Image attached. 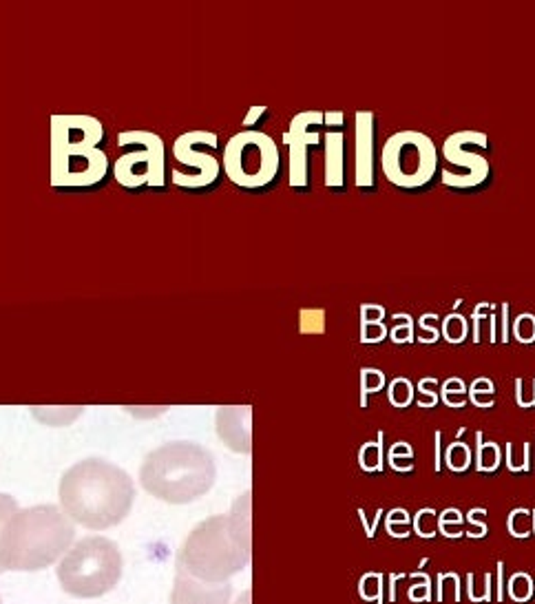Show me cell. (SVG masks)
I'll list each match as a JSON object with an SVG mask.
<instances>
[{
	"instance_id": "1",
	"label": "cell",
	"mask_w": 535,
	"mask_h": 604,
	"mask_svg": "<svg viewBox=\"0 0 535 604\" xmlns=\"http://www.w3.org/2000/svg\"><path fill=\"white\" fill-rule=\"evenodd\" d=\"M58 494L63 511L73 522L102 532L129 516L135 485L117 465L102 458H84L65 472Z\"/></svg>"
},
{
	"instance_id": "2",
	"label": "cell",
	"mask_w": 535,
	"mask_h": 604,
	"mask_svg": "<svg viewBox=\"0 0 535 604\" xmlns=\"http://www.w3.org/2000/svg\"><path fill=\"white\" fill-rule=\"evenodd\" d=\"M106 131L94 115H51L49 184L53 188H100L109 177Z\"/></svg>"
},
{
	"instance_id": "3",
	"label": "cell",
	"mask_w": 535,
	"mask_h": 604,
	"mask_svg": "<svg viewBox=\"0 0 535 604\" xmlns=\"http://www.w3.org/2000/svg\"><path fill=\"white\" fill-rule=\"evenodd\" d=\"M75 538L73 520L56 505L18 509L0 534V567L40 571L63 558Z\"/></svg>"
},
{
	"instance_id": "4",
	"label": "cell",
	"mask_w": 535,
	"mask_h": 604,
	"mask_svg": "<svg viewBox=\"0 0 535 604\" xmlns=\"http://www.w3.org/2000/svg\"><path fill=\"white\" fill-rule=\"evenodd\" d=\"M250 563L248 509L233 516H212L197 525L177 553V569L206 582H228Z\"/></svg>"
},
{
	"instance_id": "5",
	"label": "cell",
	"mask_w": 535,
	"mask_h": 604,
	"mask_svg": "<svg viewBox=\"0 0 535 604\" xmlns=\"http://www.w3.org/2000/svg\"><path fill=\"white\" fill-rule=\"evenodd\" d=\"M142 487L171 505H186L204 496L215 482L210 454L195 443L175 441L153 449L140 470Z\"/></svg>"
},
{
	"instance_id": "6",
	"label": "cell",
	"mask_w": 535,
	"mask_h": 604,
	"mask_svg": "<svg viewBox=\"0 0 535 604\" xmlns=\"http://www.w3.org/2000/svg\"><path fill=\"white\" fill-rule=\"evenodd\" d=\"M122 553L113 540L104 536L82 538L63 555L58 580L69 596L100 598L109 593L122 578Z\"/></svg>"
},
{
	"instance_id": "7",
	"label": "cell",
	"mask_w": 535,
	"mask_h": 604,
	"mask_svg": "<svg viewBox=\"0 0 535 604\" xmlns=\"http://www.w3.org/2000/svg\"><path fill=\"white\" fill-rule=\"evenodd\" d=\"M380 171L392 186L418 193L430 188L440 175V153L430 135L399 131L380 148Z\"/></svg>"
},
{
	"instance_id": "8",
	"label": "cell",
	"mask_w": 535,
	"mask_h": 604,
	"mask_svg": "<svg viewBox=\"0 0 535 604\" xmlns=\"http://www.w3.org/2000/svg\"><path fill=\"white\" fill-rule=\"evenodd\" d=\"M221 169L243 191H268L281 177V150L264 131H241L228 140Z\"/></svg>"
},
{
	"instance_id": "9",
	"label": "cell",
	"mask_w": 535,
	"mask_h": 604,
	"mask_svg": "<svg viewBox=\"0 0 535 604\" xmlns=\"http://www.w3.org/2000/svg\"><path fill=\"white\" fill-rule=\"evenodd\" d=\"M117 146L127 153L113 164V175L120 186L137 188H166L171 182L166 144L150 131H124L117 135Z\"/></svg>"
},
{
	"instance_id": "10",
	"label": "cell",
	"mask_w": 535,
	"mask_h": 604,
	"mask_svg": "<svg viewBox=\"0 0 535 604\" xmlns=\"http://www.w3.org/2000/svg\"><path fill=\"white\" fill-rule=\"evenodd\" d=\"M489 138L478 131H458L440 146V182L460 193H476L494 179L491 162L486 160Z\"/></svg>"
},
{
	"instance_id": "11",
	"label": "cell",
	"mask_w": 535,
	"mask_h": 604,
	"mask_svg": "<svg viewBox=\"0 0 535 604\" xmlns=\"http://www.w3.org/2000/svg\"><path fill=\"white\" fill-rule=\"evenodd\" d=\"M219 138L212 131L181 133L173 144L177 166L171 171V182L191 193L212 191L221 182V160L217 158Z\"/></svg>"
},
{
	"instance_id": "12",
	"label": "cell",
	"mask_w": 535,
	"mask_h": 604,
	"mask_svg": "<svg viewBox=\"0 0 535 604\" xmlns=\"http://www.w3.org/2000/svg\"><path fill=\"white\" fill-rule=\"evenodd\" d=\"M321 131H323V113L303 111L290 120V129L283 133V144L288 148V179L295 191H310V155L323 142Z\"/></svg>"
},
{
	"instance_id": "13",
	"label": "cell",
	"mask_w": 535,
	"mask_h": 604,
	"mask_svg": "<svg viewBox=\"0 0 535 604\" xmlns=\"http://www.w3.org/2000/svg\"><path fill=\"white\" fill-rule=\"evenodd\" d=\"M376 117L372 111H356L354 115V184L361 191L376 188Z\"/></svg>"
},
{
	"instance_id": "14",
	"label": "cell",
	"mask_w": 535,
	"mask_h": 604,
	"mask_svg": "<svg viewBox=\"0 0 535 604\" xmlns=\"http://www.w3.org/2000/svg\"><path fill=\"white\" fill-rule=\"evenodd\" d=\"M233 589L228 582H206L177 569L171 604H228Z\"/></svg>"
},
{
	"instance_id": "15",
	"label": "cell",
	"mask_w": 535,
	"mask_h": 604,
	"mask_svg": "<svg viewBox=\"0 0 535 604\" xmlns=\"http://www.w3.org/2000/svg\"><path fill=\"white\" fill-rule=\"evenodd\" d=\"M345 131L325 133V186L330 191H345V166H347Z\"/></svg>"
},
{
	"instance_id": "16",
	"label": "cell",
	"mask_w": 535,
	"mask_h": 604,
	"mask_svg": "<svg viewBox=\"0 0 535 604\" xmlns=\"http://www.w3.org/2000/svg\"><path fill=\"white\" fill-rule=\"evenodd\" d=\"M387 339L385 308L376 304L361 306V343H380Z\"/></svg>"
},
{
	"instance_id": "17",
	"label": "cell",
	"mask_w": 535,
	"mask_h": 604,
	"mask_svg": "<svg viewBox=\"0 0 535 604\" xmlns=\"http://www.w3.org/2000/svg\"><path fill=\"white\" fill-rule=\"evenodd\" d=\"M359 465L365 472H383V432H378V441H370L361 447Z\"/></svg>"
},
{
	"instance_id": "18",
	"label": "cell",
	"mask_w": 535,
	"mask_h": 604,
	"mask_svg": "<svg viewBox=\"0 0 535 604\" xmlns=\"http://www.w3.org/2000/svg\"><path fill=\"white\" fill-rule=\"evenodd\" d=\"M442 337H445V341L458 345V343H465L467 337H469V321L467 316L458 314V312H451L447 314L445 319H442Z\"/></svg>"
},
{
	"instance_id": "19",
	"label": "cell",
	"mask_w": 535,
	"mask_h": 604,
	"mask_svg": "<svg viewBox=\"0 0 535 604\" xmlns=\"http://www.w3.org/2000/svg\"><path fill=\"white\" fill-rule=\"evenodd\" d=\"M478 441V454H476V467L478 472H496L500 467V445L496 443H482V432L476 434Z\"/></svg>"
},
{
	"instance_id": "20",
	"label": "cell",
	"mask_w": 535,
	"mask_h": 604,
	"mask_svg": "<svg viewBox=\"0 0 535 604\" xmlns=\"http://www.w3.org/2000/svg\"><path fill=\"white\" fill-rule=\"evenodd\" d=\"M440 399H442V403H445V405L453 407V410H460V407L467 405L469 390H467V385H465L460 379H456V376H453V379H449V381L442 383V387H440Z\"/></svg>"
},
{
	"instance_id": "21",
	"label": "cell",
	"mask_w": 535,
	"mask_h": 604,
	"mask_svg": "<svg viewBox=\"0 0 535 604\" xmlns=\"http://www.w3.org/2000/svg\"><path fill=\"white\" fill-rule=\"evenodd\" d=\"M385 387V374L378 368L361 370V407H368V397Z\"/></svg>"
},
{
	"instance_id": "22",
	"label": "cell",
	"mask_w": 535,
	"mask_h": 604,
	"mask_svg": "<svg viewBox=\"0 0 535 604\" xmlns=\"http://www.w3.org/2000/svg\"><path fill=\"white\" fill-rule=\"evenodd\" d=\"M494 394H496V387H494L491 379H484V376L476 379L469 387V401L478 407H484V410L494 407V403H496Z\"/></svg>"
},
{
	"instance_id": "23",
	"label": "cell",
	"mask_w": 535,
	"mask_h": 604,
	"mask_svg": "<svg viewBox=\"0 0 535 604\" xmlns=\"http://www.w3.org/2000/svg\"><path fill=\"white\" fill-rule=\"evenodd\" d=\"M387 399L394 407H399V410H403V407H409L411 401H414V385H411L407 379H403V376H399V379H394L387 387Z\"/></svg>"
},
{
	"instance_id": "24",
	"label": "cell",
	"mask_w": 535,
	"mask_h": 604,
	"mask_svg": "<svg viewBox=\"0 0 535 604\" xmlns=\"http://www.w3.org/2000/svg\"><path fill=\"white\" fill-rule=\"evenodd\" d=\"M445 463H447V467L451 472L469 470V465H471V449H469V445H465L460 441L451 443L447 447V451H445Z\"/></svg>"
},
{
	"instance_id": "25",
	"label": "cell",
	"mask_w": 535,
	"mask_h": 604,
	"mask_svg": "<svg viewBox=\"0 0 535 604\" xmlns=\"http://www.w3.org/2000/svg\"><path fill=\"white\" fill-rule=\"evenodd\" d=\"M389 465L396 472H411L414 470V449H411V445L405 441L394 443L389 449Z\"/></svg>"
},
{
	"instance_id": "26",
	"label": "cell",
	"mask_w": 535,
	"mask_h": 604,
	"mask_svg": "<svg viewBox=\"0 0 535 604\" xmlns=\"http://www.w3.org/2000/svg\"><path fill=\"white\" fill-rule=\"evenodd\" d=\"M383 589L385 586H383V576H380V573H365L359 584V593L363 596V600L383 604Z\"/></svg>"
},
{
	"instance_id": "27",
	"label": "cell",
	"mask_w": 535,
	"mask_h": 604,
	"mask_svg": "<svg viewBox=\"0 0 535 604\" xmlns=\"http://www.w3.org/2000/svg\"><path fill=\"white\" fill-rule=\"evenodd\" d=\"M513 337H515L517 343H524V345L535 343V314L522 312V314L515 316V321H513Z\"/></svg>"
},
{
	"instance_id": "28",
	"label": "cell",
	"mask_w": 535,
	"mask_h": 604,
	"mask_svg": "<svg viewBox=\"0 0 535 604\" xmlns=\"http://www.w3.org/2000/svg\"><path fill=\"white\" fill-rule=\"evenodd\" d=\"M509 532L513 538H527L533 532L531 509H513L509 513Z\"/></svg>"
},
{
	"instance_id": "29",
	"label": "cell",
	"mask_w": 535,
	"mask_h": 604,
	"mask_svg": "<svg viewBox=\"0 0 535 604\" xmlns=\"http://www.w3.org/2000/svg\"><path fill=\"white\" fill-rule=\"evenodd\" d=\"M463 520H465L463 513L458 509H445L438 516V529L447 538H460L463 536V529H460Z\"/></svg>"
},
{
	"instance_id": "30",
	"label": "cell",
	"mask_w": 535,
	"mask_h": 604,
	"mask_svg": "<svg viewBox=\"0 0 535 604\" xmlns=\"http://www.w3.org/2000/svg\"><path fill=\"white\" fill-rule=\"evenodd\" d=\"M436 529H438L436 511L430 509V507L420 509L416 516H414V532H416L420 538H434V536H436Z\"/></svg>"
},
{
	"instance_id": "31",
	"label": "cell",
	"mask_w": 535,
	"mask_h": 604,
	"mask_svg": "<svg viewBox=\"0 0 535 604\" xmlns=\"http://www.w3.org/2000/svg\"><path fill=\"white\" fill-rule=\"evenodd\" d=\"M387 532L389 536L394 538H407L409 536V525H411V518L409 513L405 509H392L387 513Z\"/></svg>"
},
{
	"instance_id": "32",
	"label": "cell",
	"mask_w": 535,
	"mask_h": 604,
	"mask_svg": "<svg viewBox=\"0 0 535 604\" xmlns=\"http://www.w3.org/2000/svg\"><path fill=\"white\" fill-rule=\"evenodd\" d=\"M509 596L515 602H529L533 596V580L529 573H515L509 582Z\"/></svg>"
},
{
	"instance_id": "33",
	"label": "cell",
	"mask_w": 535,
	"mask_h": 604,
	"mask_svg": "<svg viewBox=\"0 0 535 604\" xmlns=\"http://www.w3.org/2000/svg\"><path fill=\"white\" fill-rule=\"evenodd\" d=\"M80 412H82V407H51V412H47V414L34 410V414L42 423H49V425H65V423L73 420Z\"/></svg>"
},
{
	"instance_id": "34",
	"label": "cell",
	"mask_w": 535,
	"mask_h": 604,
	"mask_svg": "<svg viewBox=\"0 0 535 604\" xmlns=\"http://www.w3.org/2000/svg\"><path fill=\"white\" fill-rule=\"evenodd\" d=\"M436 385H438V381L432 379V376H427V379H423V381L418 383V401H416L418 407H425V410H430V407H436V405H438Z\"/></svg>"
},
{
	"instance_id": "35",
	"label": "cell",
	"mask_w": 535,
	"mask_h": 604,
	"mask_svg": "<svg viewBox=\"0 0 535 604\" xmlns=\"http://www.w3.org/2000/svg\"><path fill=\"white\" fill-rule=\"evenodd\" d=\"M411 578L414 580H420L418 584H411L409 589V600L411 602H430L432 600V580L430 576H425V573H411Z\"/></svg>"
},
{
	"instance_id": "36",
	"label": "cell",
	"mask_w": 535,
	"mask_h": 604,
	"mask_svg": "<svg viewBox=\"0 0 535 604\" xmlns=\"http://www.w3.org/2000/svg\"><path fill=\"white\" fill-rule=\"evenodd\" d=\"M405 323L399 326L396 323L392 330V341L394 343H414V321H411L409 314H403Z\"/></svg>"
},
{
	"instance_id": "37",
	"label": "cell",
	"mask_w": 535,
	"mask_h": 604,
	"mask_svg": "<svg viewBox=\"0 0 535 604\" xmlns=\"http://www.w3.org/2000/svg\"><path fill=\"white\" fill-rule=\"evenodd\" d=\"M18 511V503L13 501L11 496H7V494H0V534H3V529H5V525H7V520L13 516V513ZM5 569L0 567V573H3Z\"/></svg>"
},
{
	"instance_id": "38",
	"label": "cell",
	"mask_w": 535,
	"mask_h": 604,
	"mask_svg": "<svg viewBox=\"0 0 535 604\" xmlns=\"http://www.w3.org/2000/svg\"><path fill=\"white\" fill-rule=\"evenodd\" d=\"M268 117V107H252L248 115L243 117V131H259L257 127H262V122Z\"/></svg>"
},
{
	"instance_id": "39",
	"label": "cell",
	"mask_w": 535,
	"mask_h": 604,
	"mask_svg": "<svg viewBox=\"0 0 535 604\" xmlns=\"http://www.w3.org/2000/svg\"><path fill=\"white\" fill-rule=\"evenodd\" d=\"M480 511H482V509H471V511L467 513V522H471V527H473L471 532H467V536H471V538H484L486 532H489L486 522H484V520H478Z\"/></svg>"
},
{
	"instance_id": "40",
	"label": "cell",
	"mask_w": 535,
	"mask_h": 604,
	"mask_svg": "<svg viewBox=\"0 0 535 604\" xmlns=\"http://www.w3.org/2000/svg\"><path fill=\"white\" fill-rule=\"evenodd\" d=\"M515 401L520 407H524V403H527V407H535V379H533L531 392L522 390V379H515Z\"/></svg>"
},
{
	"instance_id": "41",
	"label": "cell",
	"mask_w": 535,
	"mask_h": 604,
	"mask_svg": "<svg viewBox=\"0 0 535 604\" xmlns=\"http://www.w3.org/2000/svg\"><path fill=\"white\" fill-rule=\"evenodd\" d=\"M323 127H328L330 131H345V113L343 111L323 113Z\"/></svg>"
},
{
	"instance_id": "42",
	"label": "cell",
	"mask_w": 535,
	"mask_h": 604,
	"mask_svg": "<svg viewBox=\"0 0 535 604\" xmlns=\"http://www.w3.org/2000/svg\"><path fill=\"white\" fill-rule=\"evenodd\" d=\"M498 600H504V563L498 560Z\"/></svg>"
},
{
	"instance_id": "43",
	"label": "cell",
	"mask_w": 535,
	"mask_h": 604,
	"mask_svg": "<svg viewBox=\"0 0 535 604\" xmlns=\"http://www.w3.org/2000/svg\"><path fill=\"white\" fill-rule=\"evenodd\" d=\"M507 316H509V304H502V343H507Z\"/></svg>"
},
{
	"instance_id": "44",
	"label": "cell",
	"mask_w": 535,
	"mask_h": 604,
	"mask_svg": "<svg viewBox=\"0 0 535 604\" xmlns=\"http://www.w3.org/2000/svg\"><path fill=\"white\" fill-rule=\"evenodd\" d=\"M401 578H405V573H399V576L392 573V576H389V582H392V586H389V602H396V582H399Z\"/></svg>"
},
{
	"instance_id": "45",
	"label": "cell",
	"mask_w": 535,
	"mask_h": 604,
	"mask_svg": "<svg viewBox=\"0 0 535 604\" xmlns=\"http://www.w3.org/2000/svg\"><path fill=\"white\" fill-rule=\"evenodd\" d=\"M440 439H442V434L436 432V472H440Z\"/></svg>"
}]
</instances>
